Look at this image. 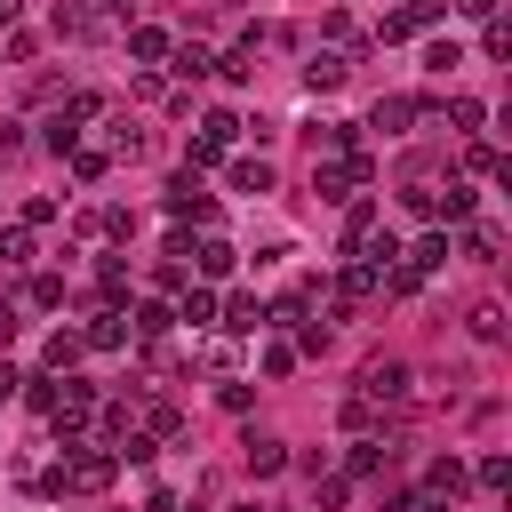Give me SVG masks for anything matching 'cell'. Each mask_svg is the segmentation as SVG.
<instances>
[{
  "label": "cell",
  "instance_id": "7a4b0ae2",
  "mask_svg": "<svg viewBox=\"0 0 512 512\" xmlns=\"http://www.w3.org/2000/svg\"><path fill=\"white\" fill-rule=\"evenodd\" d=\"M360 400H376V408L384 400H408V360H368L360 368Z\"/></svg>",
  "mask_w": 512,
  "mask_h": 512
},
{
  "label": "cell",
  "instance_id": "2e32d148",
  "mask_svg": "<svg viewBox=\"0 0 512 512\" xmlns=\"http://www.w3.org/2000/svg\"><path fill=\"white\" fill-rule=\"evenodd\" d=\"M232 264H240V248H232V240H200V272H208V280H224Z\"/></svg>",
  "mask_w": 512,
  "mask_h": 512
},
{
  "label": "cell",
  "instance_id": "8992f818",
  "mask_svg": "<svg viewBox=\"0 0 512 512\" xmlns=\"http://www.w3.org/2000/svg\"><path fill=\"white\" fill-rule=\"evenodd\" d=\"M400 264H408V272H440V264H448V232H424L416 248H400Z\"/></svg>",
  "mask_w": 512,
  "mask_h": 512
},
{
  "label": "cell",
  "instance_id": "7c38bea8",
  "mask_svg": "<svg viewBox=\"0 0 512 512\" xmlns=\"http://www.w3.org/2000/svg\"><path fill=\"white\" fill-rule=\"evenodd\" d=\"M432 216H440V224H464V216H472V184H448V192H432Z\"/></svg>",
  "mask_w": 512,
  "mask_h": 512
},
{
  "label": "cell",
  "instance_id": "ffe728a7",
  "mask_svg": "<svg viewBox=\"0 0 512 512\" xmlns=\"http://www.w3.org/2000/svg\"><path fill=\"white\" fill-rule=\"evenodd\" d=\"M368 232H376V208H368V200H352V216H344V248H360Z\"/></svg>",
  "mask_w": 512,
  "mask_h": 512
},
{
  "label": "cell",
  "instance_id": "cb8c5ba5",
  "mask_svg": "<svg viewBox=\"0 0 512 512\" xmlns=\"http://www.w3.org/2000/svg\"><path fill=\"white\" fill-rule=\"evenodd\" d=\"M424 64H432V72H456V64H464V48H456V40H432V48H424Z\"/></svg>",
  "mask_w": 512,
  "mask_h": 512
},
{
  "label": "cell",
  "instance_id": "f1b7e54d",
  "mask_svg": "<svg viewBox=\"0 0 512 512\" xmlns=\"http://www.w3.org/2000/svg\"><path fill=\"white\" fill-rule=\"evenodd\" d=\"M296 368V344H264V376H288Z\"/></svg>",
  "mask_w": 512,
  "mask_h": 512
},
{
  "label": "cell",
  "instance_id": "9c48e42d",
  "mask_svg": "<svg viewBox=\"0 0 512 512\" xmlns=\"http://www.w3.org/2000/svg\"><path fill=\"white\" fill-rule=\"evenodd\" d=\"M80 344H96V352H120V344H128V320H120V312H96Z\"/></svg>",
  "mask_w": 512,
  "mask_h": 512
},
{
  "label": "cell",
  "instance_id": "9a60e30c",
  "mask_svg": "<svg viewBox=\"0 0 512 512\" xmlns=\"http://www.w3.org/2000/svg\"><path fill=\"white\" fill-rule=\"evenodd\" d=\"M424 488H432V496H448V504H456V496H464V464H456V456H440V464H432V472H424Z\"/></svg>",
  "mask_w": 512,
  "mask_h": 512
},
{
  "label": "cell",
  "instance_id": "f546056e",
  "mask_svg": "<svg viewBox=\"0 0 512 512\" xmlns=\"http://www.w3.org/2000/svg\"><path fill=\"white\" fill-rule=\"evenodd\" d=\"M24 400H32L40 416H48V408H56V384H48V376H24Z\"/></svg>",
  "mask_w": 512,
  "mask_h": 512
},
{
  "label": "cell",
  "instance_id": "52a82bcc",
  "mask_svg": "<svg viewBox=\"0 0 512 512\" xmlns=\"http://www.w3.org/2000/svg\"><path fill=\"white\" fill-rule=\"evenodd\" d=\"M344 72H352L344 56H312V64H304V88H312V96H328V88H344Z\"/></svg>",
  "mask_w": 512,
  "mask_h": 512
},
{
  "label": "cell",
  "instance_id": "d4e9b609",
  "mask_svg": "<svg viewBox=\"0 0 512 512\" xmlns=\"http://www.w3.org/2000/svg\"><path fill=\"white\" fill-rule=\"evenodd\" d=\"M448 120H456V128H480V120H488V104H480V96H456V104H448Z\"/></svg>",
  "mask_w": 512,
  "mask_h": 512
},
{
  "label": "cell",
  "instance_id": "30bf717a",
  "mask_svg": "<svg viewBox=\"0 0 512 512\" xmlns=\"http://www.w3.org/2000/svg\"><path fill=\"white\" fill-rule=\"evenodd\" d=\"M128 56H136V64H160V56H168V32H160V24H136V32H128Z\"/></svg>",
  "mask_w": 512,
  "mask_h": 512
},
{
  "label": "cell",
  "instance_id": "277c9868",
  "mask_svg": "<svg viewBox=\"0 0 512 512\" xmlns=\"http://www.w3.org/2000/svg\"><path fill=\"white\" fill-rule=\"evenodd\" d=\"M240 448H248V472H256V480H272V472H288V448H280L272 432H248Z\"/></svg>",
  "mask_w": 512,
  "mask_h": 512
},
{
  "label": "cell",
  "instance_id": "ac0fdd59",
  "mask_svg": "<svg viewBox=\"0 0 512 512\" xmlns=\"http://www.w3.org/2000/svg\"><path fill=\"white\" fill-rule=\"evenodd\" d=\"M168 72H176V80H200V72H216V56L192 40V48H176V64H168Z\"/></svg>",
  "mask_w": 512,
  "mask_h": 512
},
{
  "label": "cell",
  "instance_id": "e0dca14e",
  "mask_svg": "<svg viewBox=\"0 0 512 512\" xmlns=\"http://www.w3.org/2000/svg\"><path fill=\"white\" fill-rule=\"evenodd\" d=\"M0 264H32V224H0Z\"/></svg>",
  "mask_w": 512,
  "mask_h": 512
},
{
  "label": "cell",
  "instance_id": "d6a6232c",
  "mask_svg": "<svg viewBox=\"0 0 512 512\" xmlns=\"http://www.w3.org/2000/svg\"><path fill=\"white\" fill-rule=\"evenodd\" d=\"M232 512H256V504H232Z\"/></svg>",
  "mask_w": 512,
  "mask_h": 512
},
{
  "label": "cell",
  "instance_id": "5bb4252c",
  "mask_svg": "<svg viewBox=\"0 0 512 512\" xmlns=\"http://www.w3.org/2000/svg\"><path fill=\"white\" fill-rule=\"evenodd\" d=\"M80 352H88V344H80V336H72V328H56V336H48V344H40V360H48V368H56V376H64V368H72V360H80Z\"/></svg>",
  "mask_w": 512,
  "mask_h": 512
},
{
  "label": "cell",
  "instance_id": "6da1fadb",
  "mask_svg": "<svg viewBox=\"0 0 512 512\" xmlns=\"http://www.w3.org/2000/svg\"><path fill=\"white\" fill-rule=\"evenodd\" d=\"M112 472H120V456H104V448H80V440H72V456H64L40 488H48V496H64V488H72V496H96V488H112Z\"/></svg>",
  "mask_w": 512,
  "mask_h": 512
},
{
  "label": "cell",
  "instance_id": "83f0119b",
  "mask_svg": "<svg viewBox=\"0 0 512 512\" xmlns=\"http://www.w3.org/2000/svg\"><path fill=\"white\" fill-rule=\"evenodd\" d=\"M32 304H40V312H48V304H64V280H56V272H40V280H32Z\"/></svg>",
  "mask_w": 512,
  "mask_h": 512
},
{
  "label": "cell",
  "instance_id": "4316f807",
  "mask_svg": "<svg viewBox=\"0 0 512 512\" xmlns=\"http://www.w3.org/2000/svg\"><path fill=\"white\" fill-rule=\"evenodd\" d=\"M24 224H32V232H40V224H56V200H48V192H32V200H24Z\"/></svg>",
  "mask_w": 512,
  "mask_h": 512
},
{
  "label": "cell",
  "instance_id": "484cf974",
  "mask_svg": "<svg viewBox=\"0 0 512 512\" xmlns=\"http://www.w3.org/2000/svg\"><path fill=\"white\" fill-rule=\"evenodd\" d=\"M72 176H88V184H96V176H104V152H88V144H72Z\"/></svg>",
  "mask_w": 512,
  "mask_h": 512
},
{
  "label": "cell",
  "instance_id": "7402d4cb",
  "mask_svg": "<svg viewBox=\"0 0 512 512\" xmlns=\"http://www.w3.org/2000/svg\"><path fill=\"white\" fill-rule=\"evenodd\" d=\"M472 336L496 344V336H504V312H496V304H472Z\"/></svg>",
  "mask_w": 512,
  "mask_h": 512
},
{
  "label": "cell",
  "instance_id": "44dd1931",
  "mask_svg": "<svg viewBox=\"0 0 512 512\" xmlns=\"http://www.w3.org/2000/svg\"><path fill=\"white\" fill-rule=\"evenodd\" d=\"M464 480H480V488H504V480H512V464H504V456H496V448H488V456H480V464H472V472H464Z\"/></svg>",
  "mask_w": 512,
  "mask_h": 512
},
{
  "label": "cell",
  "instance_id": "1f68e13d",
  "mask_svg": "<svg viewBox=\"0 0 512 512\" xmlns=\"http://www.w3.org/2000/svg\"><path fill=\"white\" fill-rule=\"evenodd\" d=\"M456 8H464V16H480V24L496 16V0H456Z\"/></svg>",
  "mask_w": 512,
  "mask_h": 512
},
{
  "label": "cell",
  "instance_id": "4dcf8cb0",
  "mask_svg": "<svg viewBox=\"0 0 512 512\" xmlns=\"http://www.w3.org/2000/svg\"><path fill=\"white\" fill-rule=\"evenodd\" d=\"M16 384H24V368H8V360H0V400H8Z\"/></svg>",
  "mask_w": 512,
  "mask_h": 512
},
{
  "label": "cell",
  "instance_id": "ba28073f",
  "mask_svg": "<svg viewBox=\"0 0 512 512\" xmlns=\"http://www.w3.org/2000/svg\"><path fill=\"white\" fill-rule=\"evenodd\" d=\"M216 328H232V336H256V328H264V304H256V296H232Z\"/></svg>",
  "mask_w": 512,
  "mask_h": 512
},
{
  "label": "cell",
  "instance_id": "8fae6325",
  "mask_svg": "<svg viewBox=\"0 0 512 512\" xmlns=\"http://www.w3.org/2000/svg\"><path fill=\"white\" fill-rule=\"evenodd\" d=\"M232 192L264 200V192H272V168H264V160H232Z\"/></svg>",
  "mask_w": 512,
  "mask_h": 512
},
{
  "label": "cell",
  "instance_id": "3957f363",
  "mask_svg": "<svg viewBox=\"0 0 512 512\" xmlns=\"http://www.w3.org/2000/svg\"><path fill=\"white\" fill-rule=\"evenodd\" d=\"M440 8L448 0H400L384 24H376V40H408V32H424V24H440Z\"/></svg>",
  "mask_w": 512,
  "mask_h": 512
},
{
  "label": "cell",
  "instance_id": "d6986e66",
  "mask_svg": "<svg viewBox=\"0 0 512 512\" xmlns=\"http://www.w3.org/2000/svg\"><path fill=\"white\" fill-rule=\"evenodd\" d=\"M128 328H136V336H168V328H176V312H168V304H136V320H128Z\"/></svg>",
  "mask_w": 512,
  "mask_h": 512
},
{
  "label": "cell",
  "instance_id": "5b68a950",
  "mask_svg": "<svg viewBox=\"0 0 512 512\" xmlns=\"http://www.w3.org/2000/svg\"><path fill=\"white\" fill-rule=\"evenodd\" d=\"M416 112H424L416 96H384V104L368 112V128H384V136H408V120H416Z\"/></svg>",
  "mask_w": 512,
  "mask_h": 512
},
{
  "label": "cell",
  "instance_id": "4fadbf2b",
  "mask_svg": "<svg viewBox=\"0 0 512 512\" xmlns=\"http://www.w3.org/2000/svg\"><path fill=\"white\" fill-rule=\"evenodd\" d=\"M176 320H184V328H208V320H216V296H208V288H184V296H176Z\"/></svg>",
  "mask_w": 512,
  "mask_h": 512
},
{
  "label": "cell",
  "instance_id": "603a6c76",
  "mask_svg": "<svg viewBox=\"0 0 512 512\" xmlns=\"http://www.w3.org/2000/svg\"><path fill=\"white\" fill-rule=\"evenodd\" d=\"M384 464V440H352V456H344V472H376Z\"/></svg>",
  "mask_w": 512,
  "mask_h": 512
}]
</instances>
